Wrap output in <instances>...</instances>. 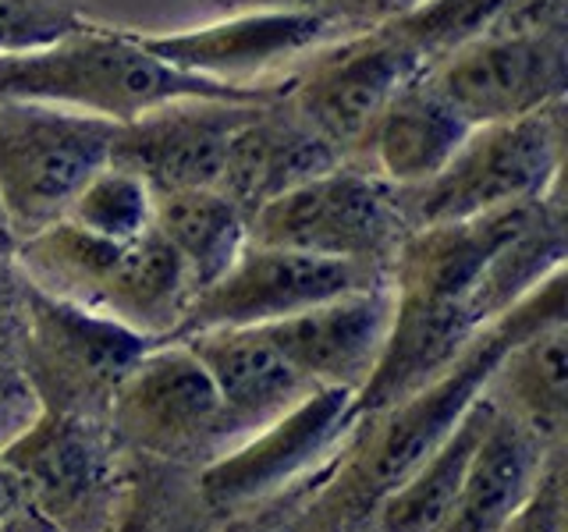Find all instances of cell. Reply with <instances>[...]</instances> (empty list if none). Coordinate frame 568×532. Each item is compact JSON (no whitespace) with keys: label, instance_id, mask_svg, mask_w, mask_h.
Returning a JSON list of instances; mask_svg holds the SVG:
<instances>
[{"label":"cell","instance_id":"obj_1","mask_svg":"<svg viewBox=\"0 0 568 532\" xmlns=\"http://www.w3.org/2000/svg\"><path fill=\"white\" fill-rule=\"evenodd\" d=\"M281 82H213L168 68L146 53L129 29L93 18L47 47L0 53V100H29L82 111L106 121H135L174 100H274Z\"/></svg>","mask_w":568,"mask_h":532},{"label":"cell","instance_id":"obj_2","mask_svg":"<svg viewBox=\"0 0 568 532\" xmlns=\"http://www.w3.org/2000/svg\"><path fill=\"white\" fill-rule=\"evenodd\" d=\"M14 266L40 295L111 319L146 341L171 337L192 298L182 259L153 227L118 242L58 221L18 242Z\"/></svg>","mask_w":568,"mask_h":532},{"label":"cell","instance_id":"obj_3","mask_svg":"<svg viewBox=\"0 0 568 532\" xmlns=\"http://www.w3.org/2000/svg\"><path fill=\"white\" fill-rule=\"evenodd\" d=\"M565 100L537 114L476 124L430 182L395 188L408 231L526 206L561 185Z\"/></svg>","mask_w":568,"mask_h":532},{"label":"cell","instance_id":"obj_4","mask_svg":"<svg viewBox=\"0 0 568 532\" xmlns=\"http://www.w3.org/2000/svg\"><path fill=\"white\" fill-rule=\"evenodd\" d=\"M118 121L0 100V209L22 242L64 221L82 185L111 164Z\"/></svg>","mask_w":568,"mask_h":532},{"label":"cell","instance_id":"obj_5","mask_svg":"<svg viewBox=\"0 0 568 532\" xmlns=\"http://www.w3.org/2000/svg\"><path fill=\"white\" fill-rule=\"evenodd\" d=\"M408 227L395 185L359 164H337L248 217V242L390 270Z\"/></svg>","mask_w":568,"mask_h":532},{"label":"cell","instance_id":"obj_6","mask_svg":"<svg viewBox=\"0 0 568 532\" xmlns=\"http://www.w3.org/2000/svg\"><path fill=\"white\" fill-rule=\"evenodd\" d=\"M423 71L419 53L381 22L342 32L302 58V68L288 75V103L352 164L390 96Z\"/></svg>","mask_w":568,"mask_h":532},{"label":"cell","instance_id":"obj_7","mask_svg":"<svg viewBox=\"0 0 568 532\" xmlns=\"http://www.w3.org/2000/svg\"><path fill=\"white\" fill-rule=\"evenodd\" d=\"M387 280V270L248 242L227 270L189 298L171 337L217 327H266L320 301Z\"/></svg>","mask_w":568,"mask_h":532},{"label":"cell","instance_id":"obj_8","mask_svg":"<svg viewBox=\"0 0 568 532\" xmlns=\"http://www.w3.org/2000/svg\"><path fill=\"white\" fill-rule=\"evenodd\" d=\"M111 422L129 443L160 458L224 454L227 448L217 387L178 337L153 341L118 380Z\"/></svg>","mask_w":568,"mask_h":532},{"label":"cell","instance_id":"obj_9","mask_svg":"<svg viewBox=\"0 0 568 532\" xmlns=\"http://www.w3.org/2000/svg\"><path fill=\"white\" fill-rule=\"evenodd\" d=\"M426 79L473 129L537 114L565 100L568 35L484 32L426 68Z\"/></svg>","mask_w":568,"mask_h":532},{"label":"cell","instance_id":"obj_10","mask_svg":"<svg viewBox=\"0 0 568 532\" xmlns=\"http://www.w3.org/2000/svg\"><path fill=\"white\" fill-rule=\"evenodd\" d=\"M135 43L168 68L213 82H256L266 71L310 58L316 47L334 40V18L327 11H231L217 22L139 32Z\"/></svg>","mask_w":568,"mask_h":532},{"label":"cell","instance_id":"obj_11","mask_svg":"<svg viewBox=\"0 0 568 532\" xmlns=\"http://www.w3.org/2000/svg\"><path fill=\"white\" fill-rule=\"evenodd\" d=\"M277 100V96H274ZM266 100H174L118 124L111 164L135 171L153 195L213 188L227 142L239 124Z\"/></svg>","mask_w":568,"mask_h":532},{"label":"cell","instance_id":"obj_12","mask_svg":"<svg viewBox=\"0 0 568 532\" xmlns=\"http://www.w3.org/2000/svg\"><path fill=\"white\" fill-rule=\"evenodd\" d=\"M26 479L29 511L64 532H93L118 501V469L89 422L47 419L4 454Z\"/></svg>","mask_w":568,"mask_h":532},{"label":"cell","instance_id":"obj_13","mask_svg":"<svg viewBox=\"0 0 568 532\" xmlns=\"http://www.w3.org/2000/svg\"><path fill=\"white\" fill-rule=\"evenodd\" d=\"M395 295L390 280L310 306L295 316L260 327L271 345L313 387H337L359 395L384 351Z\"/></svg>","mask_w":568,"mask_h":532},{"label":"cell","instance_id":"obj_14","mask_svg":"<svg viewBox=\"0 0 568 532\" xmlns=\"http://www.w3.org/2000/svg\"><path fill=\"white\" fill-rule=\"evenodd\" d=\"M355 395L337 387H316L263 430L227 448L203 472V490L217 504H245L288 483L355 419Z\"/></svg>","mask_w":568,"mask_h":532},{"label":"cell","instance_id":"obj_15","mask_svg":"<svg viewBox=\"0 0 568 532\" xmlns=\"http://www.w3.org/2000/svg\"><path fill=\"white\" fill-rule=\"evenodd\" d=\"M345 164L334 146L313 132V124L288 103V93L256 103L239 132L227 142V156L217 177L221 195H227L245 217H253L277 195L295 185Z\"/></svg>","mask_w":568,"mask_h":532},{"label":"cell","instance_id":"obj_16","mask_svg":"<svg viewBox=\"0 0 568 532\" xmlns=\"http://www.w3.org/2000/svg\"><path fill=\"white\" fill-rule=\"evenodd\" d=\"M192 348L195 359L210 372L221 395L227 448H235L248 433L263 430L288 408H295L313 383L284 359L260 327H217L178 337ZM224 448V451H227Z\"/></svg>","mask_w":568,"mask_h":532},{"label":"cell","instance_id":"obj_17","mask_svg":"<svg viewBox=\"0 0 568 532\" xmlns=\"http://www.w3.org/2000/svg\"><path fill=\"white\" fill-rule=\"evenodd\" d=\"M469 132L473 124L437 93L423 71L390 96L352 164L381 174L395 188H413L430 182Z\"/></svg>","mask_w":568,"mask_h":532},{"label":"cell","instance_id":"obj_18","mask_svg":"<svg viewBox=\"0 0 568 532\" xmlns=\"http://www.w3.org/2000/svg\"><path fill=\"white\" fill-rule=\"evenodd\" d=\"M29 337L40 369L58 383L111 390L153 341L85 309L29 288Z\"/></svg>","mask_w":568,"mask_h":532},{"label":"cell","instance_id":"obj_19","mask_svg":"<svg viewBox=\"0 0 568 532\" xmlns=\"http://www.w3.org/2000/svg\"><path fill=\"white\" fill-rule=\"evenodd\" d=\"M550 451H555L550 443L532 437L523 422H515L511 416L494 408L487 430L469 458L466 479H462L458 501L452 508V519L444 525V532L501 529L511 519V511L529 497Z\"/></svg>","mask_w":568,"mask_h":532},{"label":"cell","instance_id":"obj_20","mask_svg":"<svg viewBox=\"0 0 568 532\" xmlns=\"http://www.w3.org/2000/svg\"><path fill=\"white\" fill-rule=\"evenodd\" d=\"M484 395L497 412L523 422L532 437L555 443L568 419V324L550 319L519 337L497 362Z\"/></svg>","mask_w":568,"mask_h":532},{"label":"cell","instance_id":"obj_21","mask_svg":"<svg viewBox=\"0 0 568 532\" xmlns=\"http://www.w3.org/2000/svg\"><path fill=\"white\" fill-rule=\"evenodd\" d=\"M494 405L479 395L469 412L455 422V430L444 437L440 448L423 458L402 483L377 497L373 508V532H444L458 501L462 479H466L469 458L484 437Z\"/></svg>","mask_w":568,"mask_h":532},{"label":"cell","instance_id":"obj_22","mask_svg":"<svg viewBox=\"0 0 568 532\" xmlns=\"http://www.w3.org/2000/svg\"><path fill=\"white\" fill-rule=\"evenodd\" d=\"M153 231L182 259L192 295L217 280L248 245V217L217 188L156 195Z\"/></svg>","mask_w":568,"mask_h":532},{"label":"cell","instance_id":"obj_23","mask_svg":"<svg viewBox=\"0 0 568 532\" xmlns=\"http://www.w3.org/2000/svg\"><path fill=\"white\" fill-rule=\"evenodd\" d=\"M153 188L135 171L106 164L82 185L64 221L89 231V235L129 242L153 227Z\"/></svg>","mask_w":568,"mask_h":532},{"label":"cell","instance_id":"obj_24","mask_svg":"<svg viewBox=\"0 0 568 532\" xmlns=\"http://www.w3.org/2000/svg\"><path fill=\"white\" fill-rule=\"evenodd\" d=\"M505 4L508 0H416L387 18V25L419 53L426 68H434L448 53L490 32Z\"/></svg>","mask_w":568,"mask_h":532},{"label":"cell","instance_id":"obj_25","mask_svg":"<svg viewBox=\"0 0 568 532\" xmlns=\"http://www.w3.org/2000/svg\"><path fill=\"white\" fill-rule=\"evenodd\" d=\"M85 18L75 0H0V53L47 47L75 32Z\"/></svg>","mask_w":568,"mask_h":532},{"label":"cell","instance_id":"obj_26","mask_svg":"<svg viewBox=\"0 0 568 532\" xmlns=\"http://www.w3.org/2000/svg\"><path fill=\"white\" fill-rule=\"evenodd\" d=\"M565 469L561 454L550 451L540 479L532 483L529 497L511 511V519L497 532H565Z\"/></svg>","mask_w":568,"mask_h":532},{"label":"cell","instance_id":"obj_27","mask_svg":"<svg viewBox=\"0 0 568 532\" xmlns=\"http://www.w3.org/2000/svg\"><path fill=\"white\" fill-rule=\"evenodd\" d=\"M490 32L568 35V0H508Z\"/></svg>","mask_w":568,"mask_h":532},{"label":"cell","instance_id":"obj_28","mask_svg":"<svg viewBox=\"0 0 568 532\" xmlns=\"http://www.w3.org/2000/svg\"><path fill=\"white\" fill-rule=\"evenodd\" d=\"M405 8H408V0H331L327 14L334 18V25L342 32H355V29L381 25Z\"/></svg>","mask_w":568,"mask_h":532},{"label":"cell","instance_id":"obj_29","mask_svg":"<svg viewBox=\"0 0 568 532\" xmlns=\"http://www.w3.org/2000/svg\"><path fill=\"white\" fill-rule=\"evenodd\" d=\"M29 511V490L26 479L18 475V469L8 458H0V522L14 519V514Z\"/></svg>","mask_w":568,"mask_h":532},{"label":"cell","instance_id":"obj_30","mask_svg":"<svg viewBox=\"0 0 568 532\" xmlns=\"http://www.w3.org/2000/svg\"><path fill=\"white\" fill-rule=\"evenodd\" d=\"M331 0H217L224 14L231 11H327Z\"/></svg>","mask_w":568,"mask_h":532},{"label":"cell","instance_id":"obj_31","mask_svg":"<svg viewBox=\"0 0 568 532\" xmlns=\"http://www.w3.org/2000/svg\"><path fill=\"white\" fill-rule=\"evenodd\" d=\"M14 248H18V238H14L8 217H4V209H0V263L14 259Z\"/></svg>","mask_w":568,"mask_h":532},{"label":"cell","instance_id":"obj_32","mask_svg":"<svg viewBox=\"0 0 568 532\" xmlns=\"http://www.w3.org/2000/svg\"><path fill=\"white\" fill-rule=\"evenodd\" d=\"M0 532H40V522H36L29 511H22V514H14V519L0 522Z\"/></svg>","mask_w":568,"mask_h":532},{"label":"cell","instance_id":"obj_33","mask_svg":"<svg viewBox=\"0 0 568 532\" xmlns=\"http://www.w3.org/2000/svg\"><path fill=\"white\" fill-rule=\"evenodd\" d=\"M408 4H416V0H408Z\"/></svg>","mask_w":568,"mask_h":532},{"label":"cell","instance_id":"obj_34","mask_svg":"<svg viewBox=\"0 0 568 532\" xmlns=\"http://www.w3.org/2000/svg\"><path fill=\"white\" fill-rule=\"evenodd\" d=\"M327 532H337V529H327Z\"/></svg>","mask_w":568,"mask_h":532}]
</instances>
